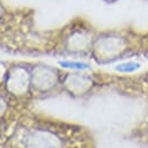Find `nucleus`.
Here are the masks:
<instances>
[{"instance_id": "f257e3e1", "label": "nucleus", "mask_w": 148, "mask_h": 148, "mask_svg": "<svg viewBox=\"0 0 148 148\" xmlns=\"http://www.w3.org/2000/svg\"><path fill=\"white\" fill-rule=\"evenodd\" d=\"M60 65L64 67H71V68H88V65L83 64V62H67V61L64 62V61H61Z\"/></svg>"}]
</instances>
